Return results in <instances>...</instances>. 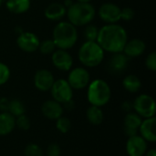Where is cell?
<instances>
[{"instance_id": "14", "label": "cell", "mask_w": 156, "mask_h": 156, "mask_svg": "<svg viewBox=\"0 0 156 156\" xmlns=\"http://www.w3.org/2000/svg\"><path fill=\"white\" fill-rule=\"evenodd\" d=\"M54 81L55 80L53 74L48 69H39L34 76L35 87L40 91L50 90Z\"/></svg>"}, {"instance_id": "39", "label": "cell", "mask_w": 156, "mask_h": 156, "mask_svg": "<svg viewBox=\"0 0 156 156\" xmlns=\"http://www.w3.org/2000/svg\"><path fill=\"white\" fill-rule=\"evenodd\" d=\"M77 2H80V3H90V0H77Z\"/></svg>"}, {"instance_id": "3", "label": "cell", "mask_w": 156, "mask_h": 156, "mask_svg": "<svg viewBox=\"0 0 156 156\" xmlns=\"http://www.w3.org/2000/svg\"><path fill=\"white\" fill-rule=\"evenodd\" d=\"M67 16L69 23L75 27L89 25L94 18L96 11L90 3H73L67 8Z\"/></svg>"}, {"instance_id": "13", "label": "cell", "mask_w": 156, "mask_h": 156, "mask_svg": "<svg viewBox=\"0 0 156 156\" xmlns=\"http://www.w3.org/2000/svg\"><path fill=\"white\" fill-rule=\"evenodd\" d=\"M51 59L55 68L61 71H69L73 65V59L71 55L65 49H56L52 53Z\"/></svg>"}, {"instance_id": "29", "label": "cell", "mask_w": 156, "mask_h": 156, "mask_svg": "<svg viewBox=\"0 0 156 156\" xmlns=\"http://www.w3.org/2000/svg\"><path fill=\"white\" fill-rule=\"evenodd\" d=\"M30 125H31L30 120L25 114H22V115L16 117V126H17V128L19 130L27 131L30 128Z\"/></svg>"}, {"instance_id": "36", "label": "cell", "mask_w": 156, "mask_h": 156, "mask_svg": "<svg viewBox=\"0 0 156 156\" xmlns=\"http://www.w3.org/2000/svg\"><path fill=\"white\" fill-rule=\"evenodd\" d=\"M62 107H63V109H65V110H67V111H72L73 109H74V101H72V100H70V101H67V102H65V103H63L62 104Z\"/></svg>"}, {"instance_id": "8", "label": "cell", "mask_w": 156, "mask_h": 156, "mask_svg": "<svg viewBox=\"0 0 156 156\" xmlns=\"http://www.w3.org/2000/svg\"><path fill=\"white\" fill-rule=\"evenodd\" d=\"M90 80L89 71L81 67H78L70 70L68 77V82L73 90H82L86 88Z\"/></svg>"}, {"instance_id": "7", "label": "cell", "mask_w": 156, "mask_h": 156, "mask_svg": "<svg viewBox=\"0 0 156 156\" xmlns=\"http://www.w3.org/2000/svg\"><path fill=\"white\" fill-rule=\"evenodd\" d=\"M50 92L53 100L59 102L60 104L72 100L73 97V89L66 80L62 79L54 81L50 89Z\"/></svg>"}, {"instance_id": "20", "label": "cell", "mask_w": 156, "mask_h": 156, "mask_svg": "<svg viewBox=\"0 0 156 156\" xmlns=\"http://www.w3.org/2000/svg\"><path fill=\"white\" fill-rule=\"evenodd\" d=\"M16 127V118L9 112L0 113V136H5L12 133Z\"/></svg>"}, {"instance_id": "33", "label": "cell", "mask_w": 156, "mask_h": 156, "mask_svg": "<svg viewBox=\"0 0 156 156\" xmlns=\"http://www.w3.org/2000/svg\"><path fill=\"white\" fill-rule=\"evenodd\" d=\"M60 154H61V149L56 144H50L47 149L48 156H60Z\"/></svg>"}, {"instance_id": "26", "label": "cell", "mask_w": 156, "mask_h": 156, "mask_svg": "<svg viewBox=\"0 0 156 156\" xmlns=\"http://www.w3.org/2000/svg\"><path fill=\"white\" fill-rule=\"evenodd\" d=\"M99 29L94 25H88L86 28L84 29L83 36L86 39V41H96L98 37Z\"/></svg>"}, {"instance_id": "1", "label": "cell", "mask_w": 156, "mask_h": 156, "mask_svg": "<svg viewBox=\"0 0 156 156\" xmlns=\"http://www.w3.org/2000/svg\"><path fill=\"white\" fill-rule=\"evenodd\" d=\"M128 41L127 32L123 27L116 24H107L99 29L96 42L101 48L110 53L122 52Z\"/></svg>"}, {"instance_id": "27", "label": "cell", "mask_w": 156, "mask_h": 156, "mask_svg": "<svg viewBox=\"0 0 156 156\" xmlns=\"http://www.w3.org/2000/svg\"><path fill=\"white\" fill-rule=\"evenodd\" d=\"M56 127L58 131L61 133H67L70 128H71V122L70 121L66 118V117H59L58 119L56 120Z\"/></svg>"}, {"instance_id": "40", "label": "cell", "mask_w": 156, "mask_h": 156, "mask_svg": "<svg viewBox=\"0 0 156 156\" xmlns=\"http://www.w3.org/2000/svg\"><path fill=\"white\" fill-rule=\"evenodd\" d=\"M2 2H3V1H2V0H0V6H1V5H2Z\"/></svg>"}, {"instance_id": "18", "label": "cell", "mask_w": 156, "mask_h": 156, "mask_svg": "<svg viewBox=\"0 0 156 156\" xmlns=\"http://www.w3.org/2000/svg\"><path fill=\"white\" fill-rule=\"evenodd\" d=\"M146 46L145 43L139 38H133L130 41H127L125 44L122 52L129 58H136L141 56L145 51Z\"/></svg>"}, {"instance_id": "22", "label": "cell", "mask_w": 156, "mask_h": 156, "mask_svg": "<svg viewBox=\"0 0 156 156\" xmlns=\"http://www.w3.org/2000/svg\"><path fill=\"white\" fill-rule=\"evenodd\" d=\"M122 86L125 90L131 93H135L140 90L142 88V81L141 80L133 74L127 75L122 81Z\"/></svg>"}, {"instance_id": "19", "label": "cell", "mask_w": 156, "mask_h": 156, "mask_svg": "<svg viewBox=\"0 0 156 156\" xmlns=\"http://www.w3.org/2000/svg\"><path fill=\"white\" fill-rule=\"evenodd\" d=\"M67 13V8L60 3H52L45 9V16L53 21H58Z\"/></svg>"}, {"instance_id": "25", "label": "cell", "mask_w": 156, "mask_h": 156, "mask_svg": "<svg viewBox=\"0 0 156 156\" xmlns=\"http://www.w3.org/2000/svg\"><path fill=\"white\" fill-rule=\"evenodd\" d=\"M57 47L54 43V41L52 39H46L43 40L42 42L39 43V47L38 49L42 54L45 55H48V54H52L55 50H56Z\"/></svg>"}, {"instance_id": "28", "label": "cell", "mask_w": 156, "mask_h": 156, "mask_svg": "<svg viewBox=\"0 0 156 156\" xmlns=\"http://www.w3.org/2000/svg\"><path fill=\"white\" fill-rule=\"evenodd\" d=\"M25 156H43L42 149L36 144H29L24 151Z\"/></svg>"}, {"instance_id": "2", "label": "cell", "mask_w": 156, "mask_h": 156, "mask_svg": "<svg viewBox=\"0 0 156 156\" xmlns=\"http://www.w3.org/2000/svg\"><path fill=\"white\" fill-rule=\"evenodd\" d=\"M57 48L69 49L78 40V32L76 27L69 22H58L53 30V37Z\"/></svg>"}, {"instance_id": "21", "label": "cell", "mask_w": 156, "mask_h": 156, "mask_svg": "<svg viewBox=\"0 0 156 156\" xmlns=\"http://www.w3.org/2000/svg\"><path fill=\"white\" fill-rule=\"evenodd\" d=\"M5 6L13 14H23L30 7V0H6Z\"/></svg>"}, {"instance_id": "10", "label": "cell", "mask_w": 156, "mask_h": 156, "mask_svg": "<svg viewBox=\"0 0 156 156\" xmlns=\"http://www.w3.org/2000/svg\"><path fill=\"white\" fill-rule=\"evenodd\" d=\"M39 39L37 36L32 32H22L18 35L16 39V44L18 48L27 53L35 52L38 49Z\"/></svg>"}, {"instance_id": "24", "label": "cell", "mask_w": 156, "mask_h": 156, "mask_svg": "<svg viewBox=\"0 0 156 156\" xmlns=\"http://www.w3.org/2000/svg\"><path fill=\"white\" fill-rule=\"evenodd\" d=\"M25 112H26V107L20 100L14 99L9 101L8 112L14 117H18L22 114H25Z\"/></svg>"}, {"instance_id": "30", "label": "cell", "mask_w": 156, "mask_h": 156, "mask_svg": "<svg viewBox=\"0 0 156 156\" xmlns=\"http://www.w3.org/2000/svg\"><path fill=\"white\" fill-rule=\"evenodd\" d=\"M9 78H10L9 68L5 64L0 62V86L6 83L8 81Z\"/></svg>"}, {"instance_id": "11", "label": "cell", "mask_w": 156, "mask_h": 156, "mask_svg": "<svg viewBox=\"0 0 156 156\" xmlns=\"http://www.w3.org/2000/svg\"><path fill=\"white\" fill-rule=\"evenodd\" d=\"M121 9L115 4L105 3L99 8V16L107 24H116L121 19Z\"/></svg>"}, {"instance_id": "37", "label": "cell", "mask_w": 156, "mask_h": 156, "mask_svg": "<svg viewBox=\"0 0 156 156\" xmlns=\"http://www.w3.org/2000/svg\"><path fill=\"white\" fill-rule=\"evenodd\" d=\"M145 154H146L145 156H156L155 149H151V150H149L148 152H146Z\"/></svg>"}, {"instance_id": "9", "label": "cell", "mask_w": 156, "mask_h": 156, "mask_svg": "<svg viewBox=\"0 0 156 156\" xmlns=\"http://www.w3.org/2000/svg\"><path fill=\"white\" fill-rule=\"evenodd\" d=\"M130 58L123 52L113 53L108 60L107 70L112 75H121L126 70Z\"/></svg>"}, {"instance_id": "32", "label": "cell", "mask_w": 156, "mask_h": 156, "mask_svg": "<svg viewBox=\"0 0 156 156\" xmlns=\"http://www.w3.org/2000/svg\"><path fill=\"white\" fill-rule=\"evenodd\" d=\"M135 16V12L132 7H124L121 9V19L125 21H131Z\"/></svg>"}, {"instance_id": "34", "label": "cell", "mask_w": 156, "mask_h": 156, "mask_svg": "<svg viewBox=\"0 0 156 156\" xmlns=\"http://www.w3.org/2000/svg\"><path fill=\"white\" fill-rule=\"evenodd\" d=\"M9 100L7 98H1L0 99V112H8L9 108Z\"/></svg>"}, {"instance_id": "4", "label": "cell", "mask_w": 156, "mask_h": 156, "mask_svg": "<svg viewBox=\"0 0 156 156\" xmlns=\"http://www.w3.org/2000/svg\"><path fill=\"white\" fill-rule=\"evenodd\" d=\"M112 90L109 84L101 79L94 80L88 85L87 99L92 106L102 107L111 100Z\"/></svg>"}, {"instance_id": "5", "label": "cell", "mask_w": 156, "mask_h": 156, "mask_svg": "<svg viewBox=\"0 0 156 156\" xmlns=\"http://www.w3.org/2000/svg\"><path fill=\"white\" fill-rule=\"evenodd\" d=\"M78 57L85 67L95 68L102 62L104 50L96 41H85L79 49Z\"/></svg>"}, {"instance_id": "15", "label": "cell", "mask_w": 156, "mask_h": 156, "mask_svg": "<svg viewBox=\"0 0 156 156\" xmlns=\"http://www.w3.org/2000/svg\"><path fill=\"white\" fill-rule=\"evenodd\" d=\"M142 122H143V118L139 116L136 112L126 113L124 117V121H123L124 133L128 137L137 134Z\"/></svg>"}, {"instance_id": "35", "label": "cell", "mask_w": 156, "mask_h": 156, "mask_svg": "<svg viewBox=\"0 0 156 156\" xmlns=\"http://www.w3.org/2000/svg\"><path fill=\"white\" fill-rule=\"evenodd\" d=\"M122 110L126 112V113H129V112H132V111L133 110V105L131 101H124L122 104Z\"/></svg>"}, {"instance_id": "23", "label": "cell", "mask_w": 156, "mask_h": 156, "mask_svg": "<svg viewBox=\"0 0 156 156\" xmlns=\"http://www.w3.org/2000/svg\"><path fill=\"white\" fill-rule=\"evenodd\" d=\"M87 119L93 125H99L103 122L104 115L101 107L90 106L87 110Z\"/></svg>"}, {"instance_id": "31", "label": "cell", "mask_w": 156, "mask_h": 156, "mask_svg": "<svg viewBox=\"0 0 156 156\" xmlns=\"http://www.w3.org/2000/svg\"><path fill=\"white\" fill-rule=\"evenodd\" d=\"M145 66L148 69L152 70V71H155L156 70V53L154 51L151 52L146 59H145Z\"/></svg>"}, {"instance_id": "16", "label": "cell", "mask_w": 156, "mask_h": 156, "mask_svg": "<svg viewBox=\"0 0 156 156\" xmlns=\"http://www.w3.org/2000/svg\"><path fill=\"white\" fill-rule=\"evenodd\" d=\"M156 118L151 117L143 120L140 128L139 133L141 136L146 141L150 143H154L156 141Z\"/></svg>"}, {"instance_id": "6", "label": "cell", "mask_w": 156, "mask_h": 156, "mask_svg": "<svg viewBox=\"0 0 156 156\" xmlns=\"http://www.w3.org/2000/svg\"><path fill=\"white\" fill-rule=\"evenodd\" d=\"M134 112L142 118L147 119L154 117L156 112V103L154 99L147 94L139 95L133 101Z\"/></svg>"}, {"instance_id": "38", "label": "cell", "mask_w": 156, "mask_h": 156, "mask_svg": "<svg viewBox=\"0 0 156 156\" xmlns=\"http://www.w3.org/2000/svg\"><path fill=\"white\" fill-rule=\"evenodd\" d=\"M72 4H73L72 0H65V2L63 3V5H64L66 8H68V7H69Z\"/></svg>"}, {"instance_id": "17", "label": "cell", "mask_w": 156, "mask_h": 156, "mask_svg": "<svg viewBox=\"0 0 156 156\" xmlns=\"http://www.w3.org/2000/svg\"><path fill=\"white\" fill-rule=\"evenodd\" d=\"M63 111L64 109L62 107V104H60L59 102L54 100H49L45 101L41 107L42 114L49 120L58 119L59 117L62 116Z\"/></svg>"}, {"instance_id": "12", "label": "cell", "mask_w": 156, "mask_h": 156, "mask_svg": "<svg viewBox=\"0 0 156 156\" xmlns=\"http://www.w3.org/2000/svg\"><path fill=\"white\" fill-rule=\"evenodd\" d=\"M147 151V142L138 134L130 136L126 144V152L129 156H144Z\"/></svg>"}, {"instance_id": "41", "label": "cell", "mask_w": 156, "mask_h": 156, "mask_svg": "<svg viewBox=\"0 0 156 156\" xmlns=\"http://www.w3.org/2000/svg\"><path fill=\"white\" fill-rule=\"evenodd\" d=\"M2 1H4V0H2Z\"/></svg>"}]
</instances>
